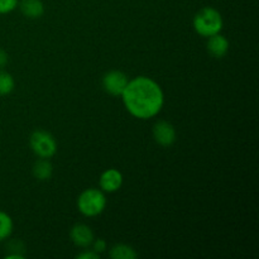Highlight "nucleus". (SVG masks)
<instances>
[{
  "label": "nucleus",
  "mask_w": 259,
  "mask_h": 259,
  "mask_svg": "<svg viewBox=\"0 0 259 259\" xmlns=\"http://www.w3.org/2000/svg\"><path fill=\"white\" fill-rule=\"evenodd\" d=\"M91 244H93L94 248L93 250L98 253V254H101V253H104L106 250V242L104 239H94V242Z\"/></svg>",
  "instance_id": "obj_16"
},
{
  "label": "nucleus",
  "mask_w": 259,
  "mask_h": 259,
  "mask_svg": "<svg viewBox=\"0 0 259 259\" xmlns=\"http://www.w3.org/2000/svg\"><path fill=\"white\" fill-rule=\"evenodd\" d=\"M29 144L32 151L39 158H51L57 152V142L55 137L46 131L33 132L29 138Z\"/></svg>",
  "instance_id": "obj_4"
},
{
  "label": "nucleus",
  "mask_w": 259,
  "mask_h": 259,
  "mask_svg": "<svg viewBox=\"0 0 259 259\" xmlns=\"http://www.w3.org/2000/svg\"><path fill=\"white\" fill-rule=\"evenodd\" d=\"M153 137L157 143L163 147H168L176 141V129L168 121L161 120L154 124Z\"/></svg>",
  "instance_id": "obj_6"
},
{
  "label": "nucleus",
  "mask_w": 259,
  "mask_h": 259,
  "mask_svg": "<svg viewBox=\"0 0 259 259\" xmlns=\"http://www.w3.org/2000/svg\"><path fill=\"white\" fill-rule=\"evenodd\" d=\"M78 259H99L100 258V254H98L96 252H94V250H91V252H82L81 254L77 255Z\"/></svg>",
  "instance_id": "obj_17"
},
{
  "label": "nucleus",
  "mask_w": 259,
  "mask_h": 259,
  "mask_svg": "<svg viewBox=\"0 0 259 259\" xmlns=\"http://www.w3.org/2000/svg\"><path fill=\"white\" fill-rule=\"evenodd\" d=\"M8 63V53L5 51L0 50V68L4 67Z\"/></svg>",
  "instance_id": "obj_18"
},
{
  "label": "nucleus",
  "mask_w": 259,
  "mask_h": 259,
  "mask_svg": "<svg viewBox=\"0 0 259 259\" xmlns=\"http://www.w3.org/2000/svg\"><path fill=\"white\" fill-rule=\"evenodd\" d=\"M5 258H8V259H23V258H24V255L18 254V253H13V254H8Z\"/></svg>",
  "instance_id": "obj_19"
},
{
  "label": "nucleus",
  "mask_w": 259,
  "mask_h": 259,
  "mask_svg": "<svg viewBox=\"0 0 259 259\" xmlns=\"http://www.w3.org/2000/svg\"><path fill=\"white\" fill-rule=\"evenodd\" d=\"M110 257L113 259H136L137 252L126 244H116L110 249Z\"/></svg>",
  "instance_id": "obj_12"
},
{
  "label": "nucleus",
  "mask_w": 259,
  "mask_h": 259,
  "mask_svg": "<svg viewBox=\"0 0 259 259\" xmlns=\"http://www.w3.org/2000/svg\"><path fill=\"white\" fill-rule=\"evenodd\" d=\"M129 82L128 76L118 70L109 71L103 77V88L113 96H121Z\"/></svg>",
  "instance_id": "obj_5"
},
{
  "label": "nucleus",
  "mask_w": 259,
  "mask_h": 259,
  "mask_svg": "<svg viewBox=\"0 0 259 259\" xmlns=\"http://www.w3.org/2000/svg\"><path fill=\"white\" fill-rule=\"evenodd\" d=\"M20 10L29 19H37L45 13V5L40 0H22Z\"/></svg>",
  "instance_id": "obj_10"
},
{
  "label": "nucleus",
  "mask_w": 259,
  "mask_h": 259,
  "mask_svg": "<svg viewBox=\"0 0 259 259\" xmlns=\"http://www.w3.org/2000/svg\"><path fill=\"white\" fill-rule=\"evenodd\" d=\"M106 197L98 189H88L78 196L77 209L82 215L89 218L98 217L105 210Z\"/></svg>",
  "instance_id": "obj_3"
},
{
  "label": "nucleus",
  "mask_w": 259,
  "mask_h": 259,
  "mask_svg": "<svg viewBox=\"0 0 259 259\" xmlns=\"http://www.w3.org/2000/svg\"><path fill=\"white\" fill-rule=\"evenodd\" d=\"M123 185V175L115 168L104 171L100 176V187L105 192H115Z\"/></svg>",
  "instance_id": "obj_7"
},
{
  "label": "nucleus",
  "mask_w": 259,
  "mask_h": 259,
  "mask_svg": "<svg viewBox=\"0 0 259 259\" xmlns=\"http://www.w3.org/2000/svg\"><path fill=\"white\" fill-rule=\"evenodd\" d=\"M207 51L215 58L224 57L229 51V40L220 33L211 35L207 40Z\"/></svg>",
  "instance_id": "obj_9"
},
{
  "label": "nucleus",
  "mask_w": 259,
  "mask_h": 259,
  "mask_svg": "<svg viewBox=\"0 0 259 259\" xmlns=\"http://www.w3.org/2000/svg\"><path fill=\"white\" fill-rule=\"evenodd\" d=\"M53 172V167L47 158H40L33 166V175L39 181H47L51 179Z\"/></svg>",
  "instance_id": "obj_11"
},
{
  "label": "nucleus",
  "mask_w": 259,
  "mask_h": 259,
  "mask_svg": "<svg viewBox=\"0 0 259 259\" xmlns=\"http://www.w3.org/2000/svg\"><path fill=\"white\" fill-rule=\"evenodd\" d=\"M121 98L126 110L133 116L143 120L156 116L164 104V95L161 86L146 76L129 80Z\"/></svg>",
  "instance_id": "obj_1"
},
{
  "label": "nucleus",
  "mask_w": 259,
  "mask_h": 259,
  "mask_svg": "<svg viewBox=\"0 0 259 259\" xmlns=\"http://www.w3.org/2000/svg\"><path fill=\"white\" fill-rule=\"evenodd\" d=\"M15 88V81L9 72L0 71V95H8Z\"/></svg>",
  "instance_id": "obj_14"
},
{
  "label": "nucleus",
  "mask_w": 259,
  "mask_h": 259,
  "mask_svg": "<svg viewBox=\"0 0 259 259\" xmlns=\"http://www.w3.org/2000/svg\"><path fill=\"white\" fill-rule=\"evenodd\" d=\"M19 0H0V14H8L18 7Z\"/></svg>",
  "instance_id": "obj_15"
},
{
  "label": "nucleus",
  "mask_w": 259,
  "mask_h": 259,
  "mask_svg": "<svg viewBox=\"0 0 259 259\" xmlns=\"http://www.w3.org/2000/svg\"><path fill=\"white\" fill-rule=\"evenodd\" d=\"M71 240L75 245L80 248H86L91 245L94 242V233L88 225L85 224H77L71 229L70 232Z\"/></svg>",
  "instance_id": "obj_8"
},
{
  "label": "nucleus",
  "mask_w": 259,
  "mask_h": 259,
  "mask_svg": "<svg viewBox=\"0 0 259 259\" xmlns=\"http://www.w3.org/2000/svg\"><path fill=\"white\" fill-rule=\"evenodd\" d=\"M194 28L197 34L202 37H211L223 29V17L218 9L205 7L200 9L194 17Z\"/></svg>",
  "instance_id": "obj_2"
},
{
  "label": "nucleus",
  "mask_w": 259,
  "mask_h": 259,
  "mask_svg": "<svg viewBox=\"0 0 259 259\" xmlns=\"http://www.w3.org/2000/svg\"><path fill=\"white\" fill-rule=\"evenodd\" d=\"M13 232V220L7 212L0 211V242L10 237Z\"/></svg>",
  "instance_id": "obj_13"
}]
</instances>
